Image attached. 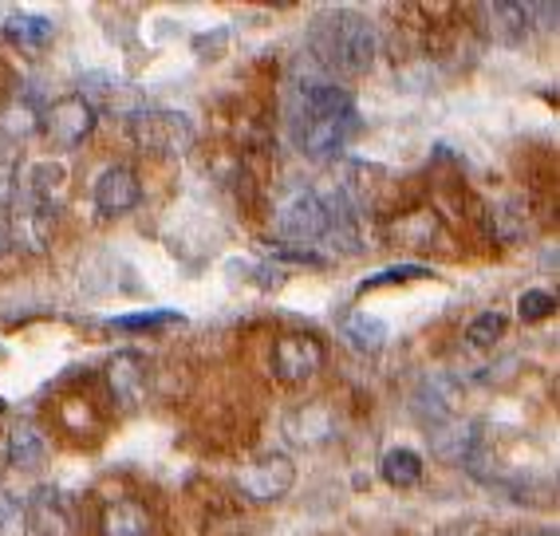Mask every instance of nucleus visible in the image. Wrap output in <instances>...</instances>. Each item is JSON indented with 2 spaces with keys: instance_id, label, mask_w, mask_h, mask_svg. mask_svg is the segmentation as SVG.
Wrapping results in <instances>:
<instances>
[{
  "instance_id": "9b49d317",
  "label": "nucleus",
  "mask_w": 560,
  "mask_h": 536,
  "mask_svg": "<svg viewBox=\"0 0 560 536\" xmlns=\"http://www.w3.org/2000/svg\"><path fill=\"white\" fill-rule=\"evenodd\" d=\"M139 198H142V186L130 166H107L100 174V182H95V206L107 218L130 213V209L139 206Z\"/></svg>"
},
{
  "instance_id": "0eeeda50",
  "label": "nucleus",
  "mask_w": 560,
  "mask_h": 536,
  "mask_svg": "<svg viewBox=\"0 0 560 536\" xmlns=\"http://www.w3.org/2000/svg\"><path fill=\"white\" fill-rule=\"evenodd\" d=\"M91 130H95V110L80 95H63V100H56L44 110V135L63 150L80 147Z\"/></svg>"
},
{
  "instance_id": "ddd939ff",
  "label": "nucleus",
  "mask_w": 560,
  "mask_h": 536,
  "mask_svg": "<svg viewBox=\"0 0 560 536\" xmlns=\"http://www.w3.org/2000/svg\"><path fill=\"white\" fill-rule=\"evenodd\" d=\"M103 536H154V516L139 501H115L103 513Z\"/></svg>"
},
{
  "instance_id": "f257e3e1",
  "label": "nucleus",
  "mask_w": 560,
  "mask_h": 536,
  "mask_svg": "<svg viewBox=\"0 0 560 536\" xmlns=\"http://www.w3.org/2000/svg\"><path fill=\"white\" fill-rule=\"evenodd\" d=\"M355 127H360V115H355V100L348 91L324 80L301 83L296 103H292V135H296L304 159H336L355 135Z\"/></svg>"
},
{
  "instance_id": "aec40b11",
  "label": "nucleus",
  "mask_w": 560,
  "mask_h": 536,
  "mask_svg": "<svg viewBox=\"0 0 560 536\" xmlns=\"http://www.w3.org/2000/svg\"><path fill=\"white\" fill-rule=\"evenodd\" d=\"M422 277H431L427 265H390V268H383V272H375V277L363 280L360 292L383 289V284H402V280H422Z\"/></svg>"
},
{
  "instance_id": "f8f14e48",
  "label": "nucleus",
  "mask_w": 560,
  "mask_h": 536,
  "mask_svg": "<svg viewBox=\"0 0 560 536\" xmlns=\"http://www.w3.org/2000/svg\"><path fill=\"white\" fill-rule=\"evenodd\" d=\"M142 375H147V359L139 351H119V356L107 363V383L115 391V398L122 403H139L142 398Z\"/></svg>"
},
{
  "instance_id": "4468645a",
  "label": "nucleus",
  "mask_w": 560,
  "mask_h": 536,
  "mask_svg": "<svg viewBox=\"0 0 560 536\" xmlns=\"http://www.w3.org/2000/svg\"><path fill=\"white\" fill-rule=\"evenodd\" d=\"M44 457H48V442L32 422H21V427L9 430V466L32 474V469L44 466Z\"/></svg>"
},
{
  "instance_id": "412c9836",
  "label": "nucleus",
  "mask_w": 560,
  "mask_h": 536,
  "mask_svg": "<svg viewBox=\"0 0 560 536\" xmlns=\"http://www.w3.org/2000/svg\"><path fill=\"white\" fill-rule=\"evenodd\" d=\"M552 308H557V296H552V292H545V289H529L517 304V312H521V319H525V324H537V319L552 316Z\"/></svg>"
},
{
  "instance_id": "5701e85b",
  "label": "nucleus",
  "mask_w": 560,
  "mask_h": 536,
  "mask_svg": "<svg viewBox=\"0 0 560 536\" xmlns=\"http://www.w3.org/2000/svg\"><path fill=\"white\" fill-rule=\"evenodd\" d=\"M16 194V147L0 142V206H9Z\"/></svg>"
},
{
  "instance_id": "1a4fd4ad",
  "label": "nucleus",
  "mask_w": 560,
  "mask_h": 536,
  "mask_svg": "<svg viewBox=\"0 0 560 536\" xmlns=\"http://www.w3.org/2000/svg\"><path fill=\"white\" fill-rule=\"evenodd\" d=\"M51 221H56V206L21 194L12 206V241L28 253H44L51 245Z\"/></svg>"
},
{
  "instance_id": "423d86ee",
  "label": "nucleus",
  "mask_w": 560,
  "mask_h": 536,
  "mask_svg": "<svg viewBox=\"0 0 560 536\" xmlns=\"http://www.w3.org/2000/svg\"><path fill=\"white\" fill-rule=\"evenodd\" d=\"M292 481H296V466L284 454H260L237 474L241 493L253 497V501H277V497L289 493Z\"/></svg>"
},
{
  "instance_id": "2eb2a0df",
  "label": "nucleus",
  "mask_w": 560,
  "mask_h": 536,
  "mask_svg": "<svg viewBox=\"0 0 560 536\" xmlns=\"http://www.w3.org/2000/svg\"><path fill=\"white\" fill-rule=\"evenodd\" d=\"M340 336L348 339V348L363 351V356H371V351H380L383 343H387V324H383L380 316H371V312H351L348 319H343Z\"/></svg>"
},
{
  "instance_id": "39448f33",
  "label": "nucleus",
  "mask_w": 560,
  "mask_h": 536,
  "mask_svg": "<svg viewBox=\"0 0 560 536\" xmlns=\"http://www.w3.org/2000/svg\"><path fill=\"white\" fill-rule=\"evenodd\" d=\"M320 359H324L320 339L304 336V331H284L272 343V375L280 383H304V378L316 375Z\"/></svg>"
},
{
  "instance_id": "6e6552de",
  "label": "nucleus",
  "mask_w": 560,
  "mask_h": 536,
  "mask_svg": "<svg viewBox=\"0 0 560 536\" xmlns=\"http://www.w3.org/2000/svg\"><path fill=\"white\" fill-rule=\"evenodd\" d=\"M24 521L36 536H71V528H75L68 493L56 486H40L24 501Z\"/></svg>"
},
{
  "instance_id": "f03ea898",
  "label": "nucleus",
  "mask_w": 560,
  "mask_h": 536,
  "mask_svg": "<svg viewBox=\"0 0 560 536\" xmlns=\"http://www.w3.org/2000/svg\"><path fill=\"white\" fill-rule=\"evenodd\" d=\"M312 51L316 60L343 75H360L375 60V28L355 12H331L312 28Z\"/></svg>"
},
{
  "instance_id": "f3484780",
  "label": "nucleus",
  "mask_w": 560,
  "mask_h": 536,
  "mask_svg": "<svg viewBox=\"0 0 560 536\" xmlns=\"http://www.w3.org/2000/svg\"><path fill=\"white\" fill-rule=\"evenodd\" d=\"M380 474L387 486L395 489H410V486H419V477H422V457L415 454V450H387L380 462Z\"/></svg>"
},
{
  "instance_id": "9d476101",
  "label": "nucleus",
  "mask_w": 560,
  "mask_h": 536,
  "mask_svg": "<svg viewBox=\"0 0 560 536\" xmlns=\"http://www.w3.org/2000/svg\"><path fill=\"white\" fill-rule=\"evenodd\" d=\"M80 100H88V107H110V115H139L142 110V91L135 88V83L119 80V75H107V71H95V75H88L83 80V95Z\"/></svg>"
},
{
  "instance_id": "dca6fc26",
  "label": "nucleus",
  "mask_w": 560,
  "mask_h": 536,
  "mask_svg": "<svg viewBox=\"0 0 560 536\" xmlns=\"http://www.w3.org/2000/svg\"><path fill=\"white\" fill-rule=\"evenodd\" d=\"M51 32H56V24L48 21V16H28V12H16V16H9L4 21V36H9L16 48L24 51H36L44 48V44L51 40Z\"/></svg>"
},
{
  "instance_id": "a211bd4d",
  "label": "nucleus",
  "mask_w": 560,
  "mask_h": 536,
  "mask_svg": "<svg viewBox=\"0 0 560 536\" xmlns=\"http://www.w3.org/2000/svg\"><path fill=\"white\" fill-rule=\"evenodd\" d=\"M182 312H171V308H162V312H130V316H115L110 319V328H119V331H154V328H166V324H182Z\"/></svg>"
},
{
  "instance_id": "6ab92c4d",
  "label": "nucleus",
  "mask_w": 560,
  "mask_h": 536,
  "mask_svg": "<svg viewBox=\"0 0 560 536\" xmlns=\"http://www.w3.org/2000/svg\"><path fill=\"white\" fill-rule=\"evenodd\" d=\"M501 336H505V316H501V312H481L470 328H466L470 348H493Z\"/></svg>"
},
{
  "instance_id": "4be33fe9",
  "label": "nucleus",
  "mask_w": 560,
  "mask_h": 536,
  "mask_svg": "<svg viewBox=\"0 0 560 536\" xmlns=\"http://www.w3.org/2000/svg\"><path fill=\"white\" fill-rule=\"evenodd\" d=\"M28 521H24V501L0 493V536H24Z\"/></svg>"
},
{
  "instance_id": "7ed1b4c3",
  "label": "nucleus",
  "mask_w": 560,
  "mask_h": 536,
  "mask_svg": "<svg viewBox=\"0 0 560 536\" xmlns=\"http://www.w3.org/2000/svg\"><path fill=\"white\" fill-rule=\"evenodd\" d=\"M277 233L296 241L301 248L328 237V206H324L320 194L308 186L292 189L289 198L277 206Z\"/></svg>"
},
{
  "instance_id": "20e7f679",
  "label": "nucleus",
  "mask_w": 560,
  "mask_h": 536,
  "mask_svg": "<svg viewBox=\"0 0 560 536\" xmlns=\"http://www.w3.org/2000/svg\"><path fill=\"white\" fill-rule=\"evenodd\" d=\"M130 135L151 154H186L194 142V127L178 110H139L130 123Z\"/></svg>"
}]
</instances>
